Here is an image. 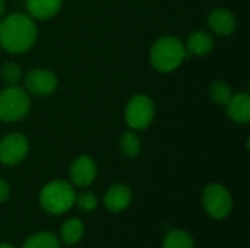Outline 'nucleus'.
I'll return each mask as SVG.
<instances>
[{"instance_id": "f257e3e1", "label": "nucleus", "mask_w": 250, "mask_h": 248, "mask_svg": "<svg viewBox=\"0 0 250 248\" xmlns=\"http://www.w3.org/2000/svg\"><path fill=\"white\" fill-rule=\"evenodd\" d=\"M37 25L29 15L12 13L0 19V45L10 54L29 51L37 42Z\"/></svg>"}, {"instance_id": "f03ea898", "label": "nucleus", "mask_w": 250, "mask_h": 248, "mask_svg": "<svg viewBox=\"0 0 250 248\" xmlns=\"http://www.w3.org/2000/svg\"><path fill=\"white\" fill-rule=\"evenodd\" d=\"M188 58L185 44L174 35L158 38L149 51V61L157 72L170 73L179 69Z\"/></svg>"}, {"instance_id": "7ed1b4c3", "label": "nucleus", "mask_w": 250, "mask_h": 248, "mask_svg": "<svg viewBox=\"0 0 250 248\" xmlns=\"http://www.w3.org/2000/svg\"><path fill=\"white\" fill-rule=\"evenodd\" d=\"M76 191L70 181L51 180L40 191V206L48 215H63L75 206Z\"/></svg>"}, {"instance_id": "20e7f679", "label": "nucleus", "mask_w": 250, "mask_h": 248, "mask_svg": "<svg viewBox=\"0 0 250 248\" xmlns=\"http://www.w3.org/2000/svg\"><path fill=\"white\" fill-rule=\"evenodd\" d=\"M31 95L19 85L6 86L0 91V121L16 123L28 115Z\"/></svg>"}, {"instance_id": "39448f33", "label": "nucleus", "mask_w": 250, "mask_h": 248, "mask_svg": "<svg viewBox=\"0 0 250 248\" xmlns=\"http://www.w3.org/2000/svg\"><path fill=\"white\" fill-rule=\"evenodd\" d=\"M202 206L211 219L223 221L233 212V196L230 190L220 183L208 184L202 191Z\"/></svg>"}, {"instance_id": "423d86ee", "label": "nucleus", "mask_w": 250, "mask_h": 248, "mask_svg": "<svg viewBox=\"0 0 250 248\" xmlns=\"http://www.w3.org/2000/svg\"><path fill=\"white\" fill-rule=\"evenodd\" d=\"M155 117V104L145 94L133 95L125 108V121L130 130H145Z\"/></svg>"}, {"instance_id": "0eeeda50", "label": "nucleus", "mask_w": 250, "mask_h": 248, "mask_svg": "<svg viewBox=\"0 0 250 248\" xmlns=\"http://www.w3.org/2000/svg\"><path fill=\"white\" fill-rule=\"evenodd\" d=\"M29 152V140L22 133H9L0 140V164L19 165Z\"/></svg>"}, {"instance_id": "6e6552de", "label": "nucleus", "mask_w": 250, "mask_h": 248, "mask_svg": "<svg viewBox=\"0 0 250 248\" xmlns=\"http://www.w3.org/2000/svg\"><path fill=\"white\" fill-rule=\"evenodd\" d=\"M59 86V79L48 69H32L23 77V89L34 96H48Z\"/></svg>"}, {"instance_id": "1a4fd4ad", "label": "nucleus", "mask_w": 250, "mask_h": 248, "mask_svg": "<svg viewBox=\"0 0 250 248\" xmlns=\"http://www.w3.org/2000/svg\"><path fill=\"white\" fill-rule=\"evenodd\" d=\"M98 174V168L95 161L88 156V155H81L78 156L69 168V175H70V183L73 187H89Z\"/></svg>"}, {"instance_id": "9d476101", "label": "nucleus", "mask_w": 250, "mask_h": 248, "mask_svg": "<svg viewBox=\"0 0 250 248\" xmlns=\"http://www.w3.org/2000/svg\"><path fill=\"white\" fill-rule=\"evenodd\" d=\"M132 189L126 184L117 183L113 184L105 193H104V206L111 213H120L126 210L132 203Z\"/></svg>"}, {"instance_id": "9b49d317", "label": "nucleus", "mask_w": 250, "mask_h": 248, "mask_svg": "<svg viewBox=\"0 0 250 248\" xmlns=\"http://www.w3.org/2000/svg\"><path fill=\"white\" fill-rule=\"evenodd\" d=\"M208 26L215 35L229 37L237 28V19L234 13L229 9L218 7L209 12L208 15Z\"/></svg>"}, {"instance_id": "f8f14e48", "label": "nucleus", "mask_w": 250, "mask_h": 248, "mask_svg": "<svg viewBox=\"0 0 250 248\" xmlns=\"http://www.w3.org/2000/svg\"><path fill=\"white\" fill-rule=\"evenodd\" d=\"M227 115L237 124H248L250 121V98L248 92L233 94L231 99L226 105Z\"/></svg>"}, {"instance_id": "ddd939ff", "label": "nucleus", "mask_w": 250, "mask_h": 248, "mask_svg": "<svg viewBox=\"0 0 250 248\" xmlns=\"http://www.w3.org/2000/svg\"><path fill=\"white\" fill-rule=\"evenodd\" d=\"M215 41L214 37L209 32L205 31H195L188 37V41L185 44L188 57L195 56V57H204L209 54L214 50Z\"/></svg>"}, {"instance_id": "4468645a", "label": "nucleus", "mask_w": 250, "mask_h": 248, "mask_svg": "<svg viewBox=\"0 0 250 248\" xmlns=\"http://www.w3.org/2000/svg\"><path fill=\"white\" fill-rule=\"evenodd\" d=\"M63 7V0H26V10L32 19L47 20L54 18Z\"/></svg>"}, {"instance_id": "2eb2a0df", "label": "nucleus", "mask_w": 250, "mask_h": 248, "mask_svg": "<svg viewBox=\"0 0 250 248\" xmlns=\"http://www.w3.org/2000/svg\"><path fill=\"white\" fill-rule=\"evenodd\" d=\"M85 235V224L78 218L64 221L60 227V241L66 246H76Z\"/></svg>"}, {"instance_id": "dca6fc26", "label": "nucleus", "mask_w": 250, "mask_h": 248, "mask_svg": "<svg viewBox=\"0 0 250 248\" xmlns=\"http://www.w3.org/2000/svg\"><path fill=\"white\" fill-rule=\"evenodd\" d=\"M22 248H62V241L51 232H35L25 238Z\"/></svg>"}, {"instance_id": "f3484780", "label": "nucleus", "mask_w": 250, "mask_h": 248, "mask_svg": "<svg viewBox=\"0 0 250 248\" xmlns=\"http://www.w3.org/2000/svg\"><path fill=\"white\" fill-rule=\"evenodd\" d=\"M163 248H195V238L185 229H173L166 234Z\"/></svg>"}, {"instance_id": "a211bd4d", "label": "nucleus", "mask_w": 250, "mask_h": 248, "mask_svg": "<svg viewBox=\"0 0 250 248\" xmlns=\"http://www.w3.org/2000/svg\"><path fill=\"white\" fill-rule=\"evenodd\" d=\"M142 143L135 130H126L120 137V151L127 158H136L141 153Z\"/></svg>"}, {"instance_id": "6ab92c4d", "label": "nucleus", "mask_w": 250, "mask_h": 248, "mask_svg": "<svg viewBox=\"0 0 250 248\" xmlns=\"http://www.w3.org/2000/svg\"><path fill=\"white\" fill-rule=\"evenodd\" d=\"M231 96H233V89L227 82L215 80V82L211 83V86H209V98L215 104L226 107L229 104V101L231 99Z\"/></svg>"}, {"instance_id": "aec40b11", "label": "nucleus", "mask_w": 250, "mask_h": 248, "mask_svg": "<svg viewBox=\"0 0 250 248\" xmlns=\"http://www.w3.org/2000/svg\"><path fill=\"white\" fill-rule=\"evenodd\" d=\"M0 76H1V80L7 86H13V85H18L22 80V69L13 61H7V63H4L1 66Z\"/></svg>"}, {"instance_id": "412c9836", "label": "nucleus", "mask_w": 250, "mask_h": 248, "mask_svg": "<svg viewBox=\"0 0 250 248\" xmlns=\"http://www.w3.org/2000/svg\"><path fill=\"white\" fill-rule=\"evenodd\" d=\"M75 206L85 213H91L98 208V197L92 191H82L79 194L76 193Z\"/></svg>"}, {"instance_id": "4be33fe9", "label": "nucleus", "mask_w": 250, "mask_h": 248, "mask_svg": "<svg viewBox=\"0 0 250 248\" xmlns=\"http://www.w3.org/2000/svg\"><path fill=\"white\" fill-rule=\"evenodd\" d=\"M10 197V186L6 180L0 178V203H4Z\"/></svg>"}, {"instance_id": "5701e85b", "label": "nucleus", "mask_w": 250, "mask_h": 248, "mask_svg": "<svg viewBox=\"0 0 250 248\" xmlns=\"http://www.w3.org/2000/svg\"><path fill=\"white\" fill-rule=\"evenodd\" d=\"M4 10H6V3H4V0H0V19L4 15Z\"/></svg>"}, {"instance_id": "b1692460", "label": "nucleus", "mask_w": 250, "mask_h": 248, "mask_svg": "<svg viewBox=\"0 0 250 248\" xmlns=\"http://www.w3.org/2000/svg\"><path fill=\"white\" fill-rule=\"evenodd\" d=\"M0 248H15L12 244H7V243H0Z\"/></svg>"}]
</instances>
